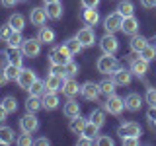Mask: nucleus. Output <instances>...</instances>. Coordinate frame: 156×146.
<instances>
[{
  "label": "nucleus",
  "instance_id": "f3484780",
  "mask_svg": "<svg viewBox=\"0 0 156 146\" xmlns=\"http://www.w3.org/2000/svg\"><path fill=\"white\" fill-rule=\"evenodd\" d=\"M41 103H43V109H47V111L57 109V107H58V96H57V92H43Z\"/></svg>",
  "mask_w": 156,
  "mask_h": 146
},
{
  "label": "nucleus",
  "instance_id": "412c9836",
  "mask_svg": "<svg viewBox=\"0 0 156 146\" xmlns=\"http://www.w3.org/2000/svg\"><path fill=\"white\" fill-rule=\"evenodd\" d=\"M6 57H8V62H10V64L22 66V62H23V53L20 51L18 47H8V51H6Z\"/></svg>",
  "mask_w": 156,
  "mask_h": 146
},
{
  "label": "nucleus",
  "instance_id": "864d4df0",
  "mask_svg": "<svg viewBox=\"0 0 156 146\" xmlns=\"http://www.w3.org/2000/svg\"><path fill=\"white\" fill-rule=\"evenodd\" d=\"M6 117H8V111L2 107V103H0V125H2L4 121H6Z\"/></svg>",
  "mask_w": 156,
  "mask_h": 146
},
{
  "label": "nucleus",
  "instance_id": "ea45409f",
  "mask_svg": "<svg viewBox=\"0 0 156 146\" xmlns=\"http://www.w3.org/2000/svg\"><path fill=\"white\" fill-rule=\"evenodd\" d=\"M144 99L150 107H156V88H148V90H146Z\"/></svg>",
  "mask_w": 156,
  "mask_h": 146
},
{
  "label": "nucleus",
  "instance_id": "6ab92c4d",
  "mask_svg": "<svg viewBox=\"0 0 156 146\" xmlns=\"http://www.w3.org/2000/svg\"><path fill=\"white\" fill-rule=\"evenodd\" d=\"M140 105H143V97L139 94H129L125 97V109L136 113V111H140Z\"/></svg>",
  "mask_w": 156,
  "mask_h": 146
},
{
  "label": "nucleus",
  "instance_id": "a878e982",
  "mask_svg": "<svg viewBox=\"0 0 156 146\" xmlns=\"http://www.w3.org/2000/svg\"><path fill=\"white\" fill-rule=\"evenodd\" d=\"M37 39L41 43H45V45H49V43L55 41V31L49 29V27H45V26H41V27H39V33H37Z\"/></svg>",
  "mask_w": 156,
  "mask_h": 146
},
{
  "label": "nucleus",
  "instance_id": "9b49d317",
  "mask_svg": "<svg viewBox=\"0 0 156 146\" xmlns=\"http://www.w3.org/2000/svg\"><path fill=\"white\" fill-rule=\"evenodd\" d=\"M80 94H82V97H84V99H88V101H96L98 96L101 94V92H100V84H96V82H86V84L82 86Z\"/></svg>",
  "mask_w": 156,
  "mask_h": 146
},
{
  "label": "nucleus",
  "instance_id": "603ef678",
  "mask_svg": "<svg viewBox=\"0 0 156 146\" xmlns=\"http://www.w3.org/2000/svg\"><path fill=\"white\" fill-rule=\"evenodd\" d=\"M6 82H10L8 76H6V70H4V68H0V86H4Z\"/></svg>",
  "mask_w": 156,
  "mask_h": 146
},
{
  "label": "nucleus",
  "instance_id": "f03ea898",
  "mask_svg": "<svg viewBox=\"0 0 156 146\" xmlns=\"http://www.w3.org/2000/svg\"><path fill=\"white\" fill-rule=\"evenodd\" d=\"M98 72H101V74H109V72H115L117 68H119V62H117V58L113 55H107L104 53V57L98 58Z\"/></svg>",
  "mask_w": 156,
  "mask_h": 146
},
{
  "label": "nucleus",
  "instance_id": "72a5a7b5",
  "mask_svg": "<svg viewBox=\"0 0 156 146\" xmlns=\"http://www.w3.org/2000/svg\"><path fill=\"white\" fill-rule=\"evenodd\" d=\"M115 82L113 80H104V82H100V92L104 96H113L115 94Z\"/></svg>",
  "mask_w": 156,
  "mask_h": 146
},
{
  "label": "nucleus",
  "instance_id": "393cba45",
  "mask_svg": "<svg viewBox=\"0 0 156 146\" xmlns=\"http://www.w3.org/2000/svg\"><path fill=\"white\" fill-rule=\"evenodd\" d=\"M14 140H16V133H14V129L0 125V144H12Z\"/></svg>",
  "mask_w": 156,
  "mask_h": 146
},
{
  "label": "nucleus",
  "instance_id": "5701e85b",
  "mask_svg": "<svg viewBox=\"0 0 156 146\" xmlns=\"http://www.w3.org/2000/svg\"><path fill=\"white\" fill-rule=\"evenodd\" d=\"M86 123H88V121L82 119L80 115H78V117H72V119H70V125H68V129H70V133H74V134H82V133H84Z\"/></svg>",
  "mask_w": 156,
  "mask_h": 146
},
{
  "label": "nucleus",
  "instance_id": "20e7f679",
  "mask_svg": "<svg viewBox=\"0 0 156 146\" xmlns=\"http://www.w3.org/2000/svg\"><path fill=\"white\" fill-rule=\"evenodd\" d=\"M22 53H23V57H27V58L39 57V53H41V41H39L37 37L23 39V43H22Z\"/></svg>",
  "mask_w": 156,
  "mask_h": 146
},
{
  "label": "nucleus",
  "instance_id": "4be33fe9",
  "mask_svg": "<svg viewBox=\"0 0 156 146\" xmlns=\"http://www.w3.org/2000/svg\"><path fill=\"white\" fill-rule=\"evenodd\" d=\"M82 19L86 22V26H96L100 22V14H98L96 8H84L82 12Z\"/></svg>",
  "mask_w": 156,
  "mask_h": 146
},
{
  "label": "nucleus",
  "instance_id": "39448f33",
  "mask_svg": "<svg viewBox=\"0 0 156 146\" xmlns=\"http://www.w3.org/2000/svg\"><path fill=\"white\" fill-rule=\"evenodd\" d=\"M20 129H22V133L33 134L39 129V119L33 113H29V111H27V115H23L22 119H20Z\"/></svg>",
  "mask_w": 156,
  "mask_h": 146
},
{
  "label": "nucleus",
  "instance_id": "58836bf2",
  "mask_svg": "<svg viewBox=\"0 0 156 146\" xmlns=\"http://www.w3.org/2000/svg\"><path fill=\"white\" fill-rule=\"evenodd\" d=\"M98 130H100V127L94 125L92 121H88L86 127H84V133H82V134H86V136H90V138L96 140V138H98Z\"/></svg>",
  "mask_w": 156,
  "mask_h": 146
},
{
  "label": "nucleus",
  "instance_id": "4468645a",
  "mask_svg": "<svg viewBox=\"0 0 156 146\" xmlns=\"http://www.w3.org/2000/svg\"><path fill=\"white\" fill-rule=\"evenodd\" d=\"M47 10L45 8H33L31 12H29V22H31V26H35V27H41V26H45V22H47Z\"/></svg>",
  "mask_w": 156,
  "mask_h": 146
},
{
  "label": "nucleus",
  "instance_id": "473e14b6",
  "mask_svg": "<svg viewBox=\"0 0 156 146\" xmlns=\"http://www.w3.org/2000/svg\"><path fill=\"white\" fill-rule=\"evenodd\" d=\"M88 119H90L94 125H98V127H104V123H105V113H104L101 109H94V111L90 113V117H88Z\"/></svg>",
  "mask_w": 156,
  "mask_h": 146
},
{
  "label": "nucleus",
  "instance_id": "f8f14e48",
  "mask_svg": "<svg viewBox=\"0 0 156 146\" xmlns=\"http://www.w3.org/2000/svg\"><path fill=\"white\" fill-rule=\"evenodd\" d=\"M131 78H133V72L125 70V68H117L115 72H111V80L115 82L117 86H129L131 84Z\"/></svg>",
  "mask_w": 156,
  "mask_h": 146
},
{
  "label": "nucleus",
  "instance_id": "6e6d98bb",
  "mask_svg": "<svg viewBox=\"0 0 156 146\" xmlns=\"http://www.w3.org/2000/svg\"><path fill=\"white\" fill-rule=\"evenodd\" d=\"M45 4H51V2H61V0H43Z\"/></svg>",
  "mask_w": 156,
  "mask_h": 146
},
{
  "label": "nucleus",
  "instance_id": "aec40b11",
  "mask_svg": "<svg viewBox=\"0 0 156 146\" xmlns=\"http://www.w3.org/2000/svg\"><path fill=\"white\" fill-rule=\"evenodd\" d=\"M62 113H65V117H68V119L78 117L80 115V105H78V101H74L72 97H68V101L65 103V107H62Z\"/></svg>",
  "mask_w": 156,
  "mask_h": 146
},
{
  "label": "nucleus",
  "instance_id": "4d7b16f0",
  "mask_svg": "<svg viewBox=\"0 0 156 146\" xmlns=\"http://www.w3.org/2000/svg\"><path fill=\"white\" fill-rule=\"evenodd\" d=\"M20 2H26V0H20Z\"/></svg>",
  "mask_w": 156,
  "mask_h": 146
},
{
  "label": "nucleus",
  "instance_id": "c9c22d12",
  "mask_svg": "<svg viewBox=\"0 0 156 146\" xmlns=\"http://www.w3.org/2000/svg\"><path fill=\"white\" fill-rule=\"evenodd\" d=\"M4 70H6L8 80H16V82H18V76H20V70H22V66H16V64H10V62H6Z\"/></svg>",
  "mask_w": 156,
  "mask_h": 146
},
{
  "label": "nucleus",
  "instance_id": "bb28decb",
  "mask_svg": "<svg viewBox=\"0 0 156 146\" xmlns=\"http://www.w3.org/2000/svg\"><path fill=\"white\" fill-rule=\"evenodd\" d=\"M148 45V41H146V37H143V35H133V39H131V51L133 53H140L143 49Z\"/></svg>",
  "mask_w": 156,
  "mask_h": 146
},
{
  "label": "nucleus",
  "instance_id": "0eeeda50",
  "mask_svg": "<svg viewBox=\"0 0 156 146\" xmlns=\"http://www.w3.org/2000/svg\"><path fill=\"white\" fill-rule=\"evenodd\" d=\"M123 16H121L119 12H113V14H109L105 19H104V27H105V31L107 33H115V31H119L121 26H123Z\"/></svg>",
  "mask_w": 156,
  "mask_h": 146
},
{
  "label": "nucleus",
  "instance_id": "2f4dec72",
  "mask_svg": "<svg viewBox=\"0 0 156 146\" xmlns=\"http://www.w3.org/2000/svg\"><path fill=\"white\" fill-rule=\"evenodd\" d=\"M2 107L8 111V115H10V113H16V111H18V101H16V97H14V96H6V97L2 99Z\"/></svg>",
  "mask_w": 156,
  "mask_h": 146
},
{
  "label": "nucleus",
  "instance_id": "5fc2aeb1",
  "mask_svg": "<svg viewBox=\"0 0 156 146\" xmlns=\"http://www.w3.org/2000/svg\"><path fill=\"white\" fill-rule=\"evenodd\" d=\"M35 144L45 146V144H51V140H49V138H37V140H35Z\"/></svg>",
  "mask_w": 156,
  "mask_h": 146
},
{
  "label": "nucleus",
  "instance_id": "ddd939ff",
  "mask_svg": "<svg viewBox=\"0 0 156 146\" xmlns=\"http://www.w3.org/2000/svg\"><path fill=\"white\" fill-rule=\"evenodd\" d=\"M66 78L57 76V74H49L45 78V92H62V84H65Z\"/></svg>",
  "mask_w": 156,
  "mask_h": 146
},
{
  "label": "nucleus",
  "instance_id": "a18cd8bd",
  "mask_svg": "<svg viewBox=\"0 0 156 146\" xmlns=\"http://www.w3.org/2000/svg\"><path fill=\"white\" fill-rule=\"evenodd\" d=\"M96 144H100V146H113V138H109V136H98Z\"/></svg>",
  "mask_w": 156,
  "mask_h": 146
},
{
  "label": "nucleus",
  "instance_id": "2eb2a0df",
  "mask_svg": "<svg viewBox=\"0 0 156 146\" xmlns=\"http://www.w3.org/2000/svg\"><path fill=\"white\" fill-rule=\"evenodd\" d=\"M82 90V86L78 84V82L74 80L72 76H68L66 80H65V84H62V94H65L66 97H74L78 96V92Z\"/></svg>",
  "mask_w": 156,
  "mask_h": 146
},
{
  "label": "nucleus",
  "instance_id": "37998d69",
  "mask_svg": "<svg viewBox=\"0 0 156 146\" xmlns=\"http://www.w3.org/2000/svg\"><path fill=\"white\" fill-rule=\"evenodd\" d=\"M12 31H14V29H12V26H10V23L2 26V27H0V41H6V39L12 35Z\"/></svg>",
  "mask_w": 156,
  "mask_h": 146
},
{
  "label": "nucleus",
  "instance_id": "a211bd4d",
  "mask_svg": "<svg viewBox=\"0 0 156 146\" xmlns=\"http://www.w3.org/2000/svg\"><path fill=\"white\" fill-rule=\"evenodd\" d=\"M121 31L127 33V35H136V33H139V19H136L135 16H127V18L123 19Z\"/></svg>",
  "mask_w": 156,
  "mask_h": 146
},
{
  "label": "nucleus",
  "instance_id": "f257e3e1",
  "mask_svg": "<svg viewBox=\"0 0 156 146\" xmlns=\"http://www.w3.org/2000/svg\"><path fill=\"white\" fill-rule=\"evenodd\" d=\"M49 61H51V64L65 66L66 62L72 61V53L66 49V45H57V47H53L51 55H49Z\"/></svg>",
  "mask_w": 156,
  "mask_h": 146
},
{
  "label": "nucleus",
  "instance_id": "3c124183",
  "mask_svg": "<svg viewBox=\"0 0 156 146\" xmlns=\"http://www.w3.org/2000/svg\"><path fill=\"white\" fill-rule=\"evenodd\" d=\"M143 8H156V0H140Z\"/></svg>",
  "mask_w": 156,
  "mask_h": 146
},
{
  "label": "nucleus",
  "instance_id": "c03bdc74",
  "mask_svg": "<svg viewBox=\"0 0 156 146\" xmlns=\"http://www.w3.org/2000/svg\"><path fill=\"white\" fill-rule=\"evenodd\" d=\"M121 140H123L125 146H139L140 144L139 136H125V138H121Z\"/></svg>",
  "mask_w": 156,
  "mask_h": 146
},
{
  "label": "nucleus",
  "instance_id": "49530a36",
  "mask_svg": "<svg viewBox=\"0 0 156 146\" xmlns=\"http://www.w3.org/2000/svg\"><path fill=\"white\" fill-rule=\"evenodd\" d=\"M78 144H80V146H90V144H96V140L90 138V136H86V134H80V138H78Z\"/></svg>",
  "mask_w": 156,
  "mask_h": 146
},
{
  "label": "nucleus",
  "instance_id": "79ce46f5",
  "mask_svg": "<svg viewBox=\"0 0 156 146\" xmlns=\"http://www.w3.org/2000/svg\"><path fill=\"white\" fill-rule=\"evenodd\" d=\"M65 74H66V78L78 74V64H76L74 61H70V62H66V64H65Z\"/></svg>",
  "mask_w": 156,
  "mask_h": 146
},
{
  "label": "nucleus",
  "instance_id": "c756f323",
  "mask_svg": "<svg viewBox=\"0 0 156 146\" xmlns=\"http://www.w3.org/2000/svg\"><path fill=\"white\" fill-rule=\"evenodd\" d=\"M43 107L41 99H39V96H29L27 101H26V109L29 111V113H35V111H39Z\"/></svg>",
  "mask_w": 156,
  "mask_h": 146
},
{
  "label": "nucleus",
  "instance_id": "7ed1b4c3",
  "mask_svg": "<svg viewBox=\"0 0 156 146\" xmlns=\"http://www.w3.org/2000/svg\"><path fill=\"white\" fill-rule=\"evenodd\" d=\"M125 109V99L119 96H107L105 103H104V111H107L109 115H121Z\"/></svg>",
  "mask_w": 156,
  "mask_h": 146
},
{
  "label": "nucleus",
  "instance_id": "8fccbe9b",
  "mask_svg": "<svg viewBox=\"0 0 156 146\" xmlns=\"http://www.w3.org/2000/svg\"><path fill=\"white\" fill-rule=\"evenodd\" d=\"M18 2H20V0H0V4H2L4 8H14Z\"/></svg>",
  "mask_w": 156,
  "mask_h": 146
},
{
  "label": "nucleus",
  "instance_id": "c85d7f7f",
  "mask_svg": "<svg viewBox=\"0 0 156 146\" xmlns=\"http://www.w3.org/2000/svg\"><path fill=\"white\" fill-rule=\"evenodd\" d=\"M117 12H119L123 18H127V16H133V12H135L133 2H131V0H121V2L117 4Z\"/></svg>",
  "mask_w": 156,
  "mask_h": 146
},
{
  "label": "nucleus",
  "instance_id": "6e6552de",
  "mask_svg": "<svg viewBox=\"0 0 156 146\" xmlns=\"http://www.w3.org/2000/svg\"><path fill=\"white\" fill-rule=\"evenodd\" d=\"M35 80H37V76H35V72H33L31 68H22V70H20L18 84H20L22 90H29V86H31Z\"/></svg>",
  "mask_w": 156,
  "mask_h": 146
},
{
  "label": "nucleus",
  "instance_id": "e433bc0d",
  "mask_svg": "<svg viewBox=\"0 0 156 146\" xmlns=\"http://www.w3.org/2000/svg\"><path fill=\"white\" fill-rule=\"evenodd\" d=\"M29 94L31 96H41L43 92H45V80H35L31 86H29Z\"/></svg>",
  "mask_w": 156,
  "mask_h": 146
},
{
  "label": "nucleus",
  "instance_id": "7c9ffc66",
  "mask_svg": "<svg viewBox=\"0 0 156 146\" xmlns=\"http://www.w3.org/2000/svg\"><path fill=\"white\" fill-rule=\"evenodd\" d=\"M65 45H66V49H68V51L72 53V57H74V55H78V53H80L82 49H84V45H82V43L78 41V37H70L68 41H65Z\"/></svg>",
  "mask_w": 156,
  "mask_h": 146
},
{
  "label": "nucleus",
  "instance_id": "4c0bfd02",
  "mask_svg": "<svg viewBox=\"0 0 156 146\" xmlns=\"http://www.w3.org/2000/svg\"><path fill=\"white\" fill-rule=\"evenodd\" d=\"M139 55H140V58H144V61H148V62H150V61H152V58L156 57V47L148 43V45H146L143 51L139 53Z\"/></svg>",
  "mask_w": 156,
  "mask_h": 146
},
{
  "label": "nucleus",
  "instance_id": "a19ab883",
  "mask_svg": "<svg viewBox=\"0 0 156 146\" xmlns=\"http://www.w3.org/2000/svg\"><path fill=\"white\" fill-rule=\"evenodd\" d=\"M16 142L20 146H29V144H35V140L31 138V134H29V133H23L20 138H16Z\"/></svg>",
  "mask_w": 156,
  "mask_h": 146
},
{
  "label": "nucleus",
  "instance_id": "b1692460",
  "mask_svg": "<svg viewBox=\"0 0 156 146\" xmlns=\"http://www.w3.org/2000/svg\"><path fill=\"white\" fill-rule=\"evenodd\" d=\"M47 16L49 19H61L62 18V4L61 2H51L47 4Z\"/></svg>",
  "mask_w": 156,
  "mask_h": 146
},
{
  "label": "nucleus",
  "instance_id": "f704fd0d",
  "mask_svg": "<svg viewBox=\"0 0 156 146\" xmlns=\"http://www.w3.org/2000/svg\"><path fill=\"white\" fill-rule=\"evenodd\" d=\"M8 47H18L22 49V43H23V37H22V31H12V35L6 39Z\"/></svg>",
  "mask_w": 156,
  "mask_h": 146
},
{
  "label": "nucleus",
  "instance_id": "423d86ee",
  "mask_svg": "<svg viewBox=\"0 0 156 146\" xmlns=\"http://www.w3.org/2000/svg\"><path fill=\"white\" fill-rule=\"evenodd\" d=\"M100 47H101L104 53H107V55H115L117 49H119V41H117V37L113 33H105V35L100 39Z\"/></svg>",
  "mask_w": 156,
  "mask_h": 146
},
{
  "label": "nucleus",
  "instance_id": "9d476101",
  "mask_svg": "<svg viewBox=\"0 0 156 146\" xmlns=\"http://www.w3.org/2000/svg\"><path fill=\"white\" fill-rule=\"evenodd\" d=\"M76 37H78V41H80L84 47H92L94 41H96V31H94L92 26H86V27H82L80 31L76 33Z\"/></svg>",
  "mask_w": 156,
  "mask_h": 146
},
{
  "label": "nucleus",
  "instance_id": "dca6fc26",
  "mask_svg": "<svg viewBox=\"0 0 156 146\" xmlns=\"http://www.w3.org/2000/svg\"><path fill=\"white\" fill-rule=\"evenodd\" d=\"M131 72H133L135 76L143 78L146 72H148V61H144V58H133L131 61Z\"/></svg>",
  "mask_w": 156,
  "mask_h": 146
},
{
  "label": "nucleus",
  "instance_id": "09e8293b",
  "mask_svg": "<svg viewBox=\"0 0 156 146\" xmlns=\"http://www.w3.org/2000/svg\"><path fill=\"white\" fill-rule=\"evenodd\" d=\"M146 117H148L150 125L156 127V107H150V109H148V113H146Z\"/></svg>",
  "mask_w": 156,
  "mask_h": 146
},
{
  "label": "nucleus",
  "instance_id": "cd10ccee",
  "mask_svg": "<svg viewBox=\"0 0 156 146\" xmlns=\"http://www.w3.org/2000/svg\"><path fill=\"white\" fill-rule=\"evenodd\" d=\"M8 23L12 26L14 31H22V29L26 27V18H23L22 14H12L10 19H8Z\"/></svg>",
  "mask_w": 156,
  "mask_h": 146
},
{
  "label": "nucleus",
  "instance_id": "1a4fd4ad",
  "mask_svg": "<svg viewBox=\"0 0 156 146\" xmlns=\"http://www.w3.org/2000/svg\"><path fill=\"white\" fill-rule=\"evenodd\" d=\"M117 133H119L121 138H125V136H139V138H140V133H143V130H140V125L139 123L129 121V123H123V125H121Z\"/></svg>",
  "mask_w": 156,
  "mask_h": 146
},
{
  "label": "nucleus",
  "instance_id": "de8ad7c7",
  "mask_svg": "<svg viewBox=\"0 0 156 146\" xmlns=\"http://www.w3.org/2000/svg\"><path fill=\"white\" fill-rule=\"evenodd\" d=\"M82 8H98L100 6V0H80Z\"/></svg>",
  "mask_w": 156,
  "mask_h": 146
}]
</instances>
